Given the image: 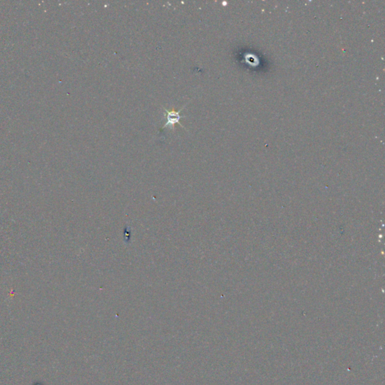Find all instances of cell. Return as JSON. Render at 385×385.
<instances>
[{
    "mask_svg": "<svg viewBox=\"0 0 385 385\" xmlns=\"http://www.w3.org/2000/svg\"><path fill=\"white\" fill-rule=\"evenodd\" d=\"M187 105V103L185 105H184L182 109L179 111H175L173 110V109L171 111H168L164 108V111H165V112H167V115H165V117L166 118H167V123L164 124V127H162L161 130H164V129L167 128V127H168V126H169V127H170L171 130H175V124H179V125L182 127V128H184V127H183V125L181 124L179 120H180L181 118H183V117H184V116H181L180 112H182V109L185 108V106Z\"/></svg>",
    "mask_w": 385,
    "mask_h": 385,
    "instance_id": "cell-1",
    "label": "cell"
}]
</instances>
